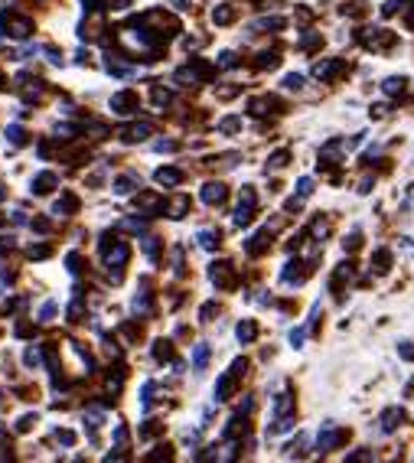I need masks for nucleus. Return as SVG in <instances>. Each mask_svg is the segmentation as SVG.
I'll return each instance as SVG.
<instances>
[{"label": "nucleus", "instance_id": "obj_1", "mask_svg": "<svg viewBox=\"0 0 414 463\" xmlns=\"http://www.w3.org/2000/svg\"><path fill=\"white\" fill-rule=\"evenodd\" d=\"M215 76V69L206 59H189V65H183L179 72H176V82H183V85H196V82H209Z\"/></svg>", "mask_w": 414, "mask_h": 463}, {"label": "nucleus", "instance_id": "obj_2", "mask_svg": "<svg viewBox=\"0 0 414 463\" xmlns=\"http://www.w3.org/2000/svg\"><path fill=\"white\" fill-rule=\"evenodd\" d=\"M127 255H131V248H127L124 241H111V251H105V261H108V271L114 268L111 281H121V268L127 264Z\"/></svg>", "mask_w": 414, "mask_h": 463}, {"label": "nucleus", "instance_id": "obj_3", "mask_svg": "<svg viewBox=\"0 0 414 463\" xmlns=\"http://www.w3.org/2000/svg\"><path fill=\"white\" fill-rule=\"evenodd\" d=\"M254 219V189L245 186L239 193V209H235V226H248Z\"/></svg>", "mask_w": 414, "mask_h": 463}, {"label": "nucleus", "instance_id": "obj_4", "mask_svg": "<svg viewBox=\"0 0 414 463\" xmlns=\"http://www.w3.org/2000/svg\"><path fill=\"white\" fill-rule=\"evenodd\" d=\"M3 23H7V33H10L13 39H26L30 30H33V20H30V17H20V13H7Z\"/></svg>", "mask_w": 414, "mask_h": 463}, {"label": "nucleus", "instance_id": "obj_5", "mask_svg": "<svg viewBox=\"0 0 414 463\" xmlns=\"http://www.w3.org/2000/svg\"><path fill=\"white\" fill-rule=\"evenodd\" d=\"M209 277H213L215 288H232L235 284V268H232V261H215L209 268Z\"/></svg>", "mask_w": 414, "mask_h": 463}, {"label": "nucleus", "instance_id": "obj_6", "mask_svg": "<svg viewBox=\"0 0 414 463\" xmlns=\"http://www.w3.org/2000/svg\"><path fill=\"white\" fill-rule=\"evenodd\" d=\"M138 95L134 91H118V95H111V111L114 114H134L138 111Z\"/></svg>", "mask_w": 414, "mask_h": 463}, {"label": "nucleus", "instance_id": "obj_7", "mask_svg": "<svg viewBox=\"0 0 414 463\" xmlns=\"http://www.w3.org/2000/svg\"><path fill=\"white\" fill-rule=\"evenodd\" d=\"M147 134H151V125L140 121V125H127L124 131H121V140H124V144H140V140H147Z\"/></svg>", "mask_w": 414, "mask_h": 463}, {"label": "nucleus", "instance_id": "obj_8", "mask_svg": "<svg viewBox=\"0 0 414 463\" xmlns=\"http://www.w3.org/2000/svg\"><path fill=\"white\" fill-rule=\"evenodd\" d=\"M56 186H59V176L52 173V170H46V173H39L36 180H33V193H36V196H46V193H52Z\"/></svg>", "mask_w": 414, "mask_h": 463}, {"label": "nucleus", "instance_id": "obj_9", "mask_svg": "<svg viewBox=\"0 0 414 463\" xmlns=\"http://www.w3.org/2000/svg\"><path fill=\"white\" fill-rule=\"evenodd\" d=\"M52 213L56 215H76L78 213V196L76 193H63V196L56 200V206H52Z\"/></svg>", "mask_w": 414, "mask_h": 463}, {"label": "nucleus", "instance_id": "obj_10", "mask_svg": "<svg viewBox=\"0 0 414 463\" xmlns=\"http://www.w3.org/2000/svg\"><path fill=\"white\" fill-rule=\"evenodd\" d=\"M226 196H228L226 183H206V186H202V200L209 202V206H219V202H226Z\"/></svg>", "mask_w": 414, "mask_h": 463}, {"label": "nucleus", "instance_id": "obj_11", "mask_svg": "<svg viewBox=\"0 0 414 463\" xmlns=\"http://www.w3.org/2000/svg\"><path fill=\"white\" fill-rule=\"evenodd\" d=\"M157 183H160V186H179V183H183V170L160 166V170H157Z\"/></svg>", "mask_w": 414, "mask_h": 463}, {"label": "nucleus", "instance_id": "obj_12", "mask_svg": "<svg viewBox=\"0 0 414 463\" xmlns=\"http://www.w3.org/2000/svg\"><path fill=\"white\" fill-rule=\"evenodd\" d=\"M134 202H138L147 215H153V209H164V196H157V193H138Z\"/></svg>", "mask_w": 414, "mask_h": 463}, {"label": "nucleus", "instance_id": "obj_13", "mask_svg": "<svg viewBox=\"0 0 414 463\" xmlns=\"http://www.w3.org/2000/svg\"><path fill=\"white\" fill-rule=\"evenodd\" d=\"M339 440H346V431H336V427H327L323 434H320V451H333Z\"/></svg>", "mask_w": 414, "mask_h": 463}, {"label": "nucleus", "instance_id": "obj_14", "mask_svg": "<svg viewBox=\"0 0 414 463\" xmlns=\"http://www.w3.org/2000/svg\"><path fill=\"white\" fill-rule=\"evenodd\" d=\"M232 20H235V7H232V3H219V7L213 10V23L215 26H228Z\"/></svg>", "mask_w": 414, "mask_h": 463}, {"label": "nucleus", "instance_id": "obj_15", "mask_svg": "<svg viewBox=\"0 0 414 463\" xmlns=\"http://www.w3.org/2000/svg\"><path fill=\"white\" fill-rule=\"evenodd\" d=\"M284 26V17H264V20H254L251 30H258V33H277Z\"/></svg>", "mask_w": 414, "mask_h": 463}, {"label": "nucleus", "instance_id": "obj_16", "mask_svg": "<svg viewBox=\"0 0 414 463\" xmlns=\"http://www.w3.org/2000/svg\"><path fill=\"white\" fill-rule=\"evenodd\" d=\"M342 72V63H336V59H329V63H316L314 65V76L316 78H333Z\"/></svg>", "mask_w": 414, "mask_h": 463}, {"label": "nucleus", "instance_id": "obj_17", "mask_svg": "<svg viewBox=\"0 0 414 463\" xmlns=\"http://www.w3.org/2000/svg\"><path fill=\"white\" fill-rule=\"evenodd\" d=\"M235 336H239L241 343H254V336H258V323H254V320H241V323L235 326Z\"/></svg>", "mask_w": 414, "mask_h": 463}, {"label": "nucleus", "instance_id": "obj_18", "mask_svg": "<svg viewBox=\"0 0 414 463\" xmlns=\"http://www.w3.org/2000/svg\"><path fill=\"white\" fill-rule=\"evenodd\" d=\"M404 421V411L402 408H389V411L382 414V431H395V427Z\"/></svg>", "mask_w": 414, "mask_h": 463}, {"label": "nucleus", "instance_id": "obj_19", "mask_svg": "<svg viewBox=\"0 0 414 463\" xmlns=\"http://www.w3.org/2000/svg\"><path fill=\"white\" fill-rule=\"evenodd\" d=\"M382 91H385L389 98H395V95H402V91H404V78H402V76H391V78H385V82H382Z\"/></svg>", "mask_w": 414, "mask_h": 463}, {"label": "nucleus", "instance_id": "obj_20", "mask_svg": "<svg viewBox=\"0 0 414 463\" xmlns=\"http://www.w3.org/2000/svg\"><path fill=\"white\" fill-rule=\"evenodd\" d=\"M268 241H271V238H268V228H264V232H258V235H254L248 245H245V251H248V255H258V251L268 248Z\"/></svg>", "mask_w": 414, "mask_h": 463}, {"label": "nucleus", "instance_id": "obj_21", "mask_svg": "<svg viewBox=\"0 0 414 463\" xmlns=\"http://www.w3.org/2000/svg\"><path fill=\"white\" fill-rule=\"evenodd\" d=\"M232 378H235V372H226V376L219 378V385H215V401L228 398V391H232Z\"/></svg>", "mask_w": 414, "mask_h": 463}, {"label": "nucleus", "instance_id": "obj_22", "mask_svg": "<svg viewBox=\"0 0 414 463\" xmlns=\"http://www.w3.org/2000/svg\"><path fill=\"white\" fill-rule=\"evenodd\" d=\"M151 101H153V108H160V111H164L166 105H170V101H173V91H166V88H153V95H151Z\"/></svg>", "mask_w": 414, "mask_h": 463}, {"label": "nucleus", "instance_id": "obj_23", "mask_svg": "<svg viewBox=\"0 0 414 463\" xmlns=\"http://www.w3.org/2000/svg\"><path fill=\"white\" fill-rule=\"evenodd\" d=\"M206 363H209V346H206V343H199V346L193 349V365H196V372H202V369H206Z\"/></svg>", "mask_w": 414, "mask_h": 463}, {"label": "nucleus", "instance_id": "obj_24", "mask_svg": "<svg viewBox=\"0 0 414 463\" xmlns=\"http://www.w3.org/2000/svg\"><path fill=\"white\" fill-rule=\"evenodd\" d=\"M153 359H160V363L173 359V346H170V339H157V346H153Z\"/></svg>", "mask_w": 414, "mask_h": 463}, {"label": "nucleus", "instance_id": "obj_25", "mask_svg": "<svg viewBox=\"0 0 414 463\" xmlns=\"http://www.w3.org/2000/svg\"><path fill=\"white\" fill-rule=\"evenodd\" d=\"M134 313H140V316L151 313V290H140L138 297H134Z\"/></svg>", "mask_w": 414, "mask_h": 463}, {"label": "nucleus", "instance_id": "obj_26", "mask_svg": "<svg viewBox=\"0 0 414 463\" xmlns=\"http://www.w3.org/2000/svg\"><path fill=\"white\" fill-rule=\"evenodd\" d=\"M134 183H138V180H134L131 173H127V176H118V180H114V193H118V196H127V193L134 189Z\"/></svg>", "mask_w": 414, "mask_h": 463}, {"label": "nucleus", "instance_id": "obj_27", "mask_svg": "<svg viewBox=\"0 0 414 463\" xmlns=\"http://www.w3.org/2000/svg\"><path fill=\"white\" fill-rule=\"evenodd\" d=\"M7 140H10L13 147H20V144H26V131L20 125H10L7 127Z\"/></svg>", "mask_w": 414, "mask_h": 463}, {"label": "nucleus", "instance_id": "obj_28", "mask_svg": "<svg viewBox=\"0 0 414 463\" xmlns=\"http://www.w3.org/2000/svg\"><path fill=\"white\" fill-rule=\"evenodd\" d=\"M186 209H189V196H176V200L170 202V215H173V219L186 215Z\"/></svg>", "mask_w": 414, "mask_h": 463}, {"label": "nucleus", "instance_id": "obj_29", "mask_svg": "<svg viewBox=\"0 0 414 463\" xmlns=\"http://www.w3.org/2000/svg\"><path fill=\"white\" fill-rule=\"evenodd\" d=\"M241 131V118H222L219 121V134H235Z\"/></svg>", "mask_w": 414, "mask_h": 463}, {"label": "nucleus", "instance_id": "obj_30", "mask_svg": "<svg viewBox=\"0 0 414 463\" xmlns=\"http://www.w3.org/2000/svg\"><path fill=\"white\" fill-rule=\"evenodd\" d=\"M301 46L303 50H320V46H323V36H320V33H303Z\"/></svg>", "mask_w": 414, "mask_h": 463}, {"label": "nucleus", "instance_id": "obj_31", "mask_svg": "<svg viewBox=\"0 0 414 463\" xmlns=\"http://www.w3.org/2000/svg\"><path fill=\"white\" fill-rule=\"evenodd\" d=\"M144 251H147V258H151V261H157V255H160V241H157L153 235H147V238H144Z\"/></svg>", "mask_w": 414, "mask_h": 463}, {"label": "nucleus", "instance_id": "obj_32", "mask_svg": "<svg viewBox=\"0 0 414 463\" xmlns=\"http://www.w3.org/2000/svg\"><path fill=\"white\" fill-rule=\"evenodd\" d=\"M199 245L213 251L215 245H219V232H209V228H206V232H199Z\"/></svg>", "mask_w": 414, "mask_h": 463}, {"label": "nucleus", "instance_id": "obj_33", "mask_svg": "<svg viewBox=\"0 0 414 463\" xmlns=\"http://www.w3.org/2000/svg\"><path fill=\"white\" fill-rule=\"evenodd\" d=\"M23 359H26V365H33V369H39V365H43V352H39L36 346H30V349L23 352Z\"/></svg>", "mask_w": 414, "mask_h": 463}, {"label": "nucleus", "instance_id": "obj_34", "mask_svg": "<svg viewBox=\"0 0 414 463\" xmlns=\"http://www.w3.org/2000/svg\"><path fill=\"white\" fill-rule=\"evenodd\" d=\"M52 248L50 245H30V258H36V261H43V258H50Z\"/></svg>", "mask_w": 414, "mask_h": 463}, {"label": "nucleus", "instance_id": "obj_35", "mask_svg": "<svg viewBox=\"0 0 414 463\" xmlns=\"http://www.w3.org/2000/svg\"><path fill=\"white\" fill-rule=\"evenodd\" d=\"M277 63H281V56H277V52H261V59H258L261 69H274Z\"/></svg>", "mask_w": 414, "mask_h": 463}, {"label": "nucleus", "instance_id": "obj_36", "mask_svg": "<svg viewBox=\"0 0 414 463\" xmlns=\"http://www.w3.org/2000/svg\"><path fill=\"white\" fill-rule=\"evenodd\" d=\"M346 463H372V451H356L346 457Z\"/></svg>", "mask_w": 414, "mask_h": 463}, {"label": "nucleus", "instance_id": "obj_37", "mask_svg": "<svg viewBox=\"0 0 414 463\" xmlns=\"http://www.w3.org/2000/svg\"><path fill=\"white\" fill-rule=\"evenodd\" d=\"M284 88H290V91H301V88H303V78L297 76V72H290V76L284 78Z\"/></svg>", "mask_w": 414, "mask_h": 463}, {"label": "nucleus", "instance_id": "obj_38", "mask_svg": "<svg viewBox=\"0 0 414 463\" xmlns=\"http://www.w3.org/2000/svg\"><path fill=\"white\" fill-rule=\"evenodd\" d=\"M297 193H301V196H310V193H314V180H310V176H303L301 183H297Z\"/></svg>", "mask_w": 414, "mask_h": 463}, {"label": "nucleus", "instance_id": "obj_39", "mask_svg": "<svg viewBox=\"0 0 414 463\" xmlns=\"http://www.w3.org/2000/svg\"><path fill=\"white\" fill-rule=\"evenodd\" d=\"M402 3H404V0H389V3L382 7V17H391V13H398V10H402Z\"/></svg>", "mask_w": 414, "mask_h": 463}, {"label": "nucleus", "instance_id": "obj_40", "mask_svg": "<svg viewBox=\"0 0 414 463\" xmlns=\"http://www.w3.org/2000/svg\"><path fill=\"white\" fill-rule=\"evenodd\" d=\"M375 268L378 271H389V251H378L375 255Z\"/></svg>", "mask_w": 414, "mask_h": 463}, {"label": "nucleus", "instance_id": "obj_41", "mask_svg": "<svg viewBox=\"0 0 414 463\" xmlns=\"http://www.w3.org/2000/svg\"><path fill=\"white\" fill-rule=\"evenodd\" d=\"M287 157H290L287 151H277L274 157H271V166H274V170H277V166H284V163H287Z\"/></svg>", "mask_w": 414, "mask_h": 463}, {"label": "nucleus", "instance_id": "obj_42", "mask_svg": "<svg viewBox=\"0 0 414 463\" xmlns=\"http://www.w3.org/2000/svg\"><path fill=\"white\" fill-rule=\"evenodd\" d=\"M235 63H239V59H235V52H222V59H219V65H222V69H232Z\"/></svg>", "mask_w": 414, "mask_h": 463}, {"label": "nucleus", "instance_id": "obj_43", "mask_svg": "<svg viewBox=\"0 0 414 463\" xmlns=\"http://www.w3.org/2000/svg\"><path fill=\"white\" fill-rule=\"evenodd\" d=\"M52 316H56V303H46V307H43V310H39V320H52Z\"/></svg>", "mask_w": 414, "mask_h": 463}, {"label": "nucleus", "instance_id": "obj_44", "mask_svg": "<svg viewBox=\"0 0 414 463\" xmlns=\"http://www.w3.org/2000/svg\"><path fill=\"white\" fill-rule=\"evenodd\" d=\"M33 421H36V414H23V418H20V424H17V431H30Z\"/></svg>", "mask_w": 414, "mask_h": 463}, {"label": "nucleus", "instance_id": "obj_45", "mask_svg": "<svg viewBox=\"0 0 414 463\" xmlns=\"http://www.w3.org/2000/svg\"><path fill=\"white\" fill-rule=\"evenodd\" d=\"M69 320H72V323H76V320H82V303H72V307H69Z\"/></svg>", "mask_w": 414, "mask_h": 463}, {"label": "nucleus", "instance_id": "obj_46", "mask_svg": "<svg viewBox=\"0 0 414 463\" xmlns=\"http://www.w3.org/2000/svg\"><path fill=\"white\" fill-rule=\"evenodd\" d=\"M69 271H82V258L78 255H69Z\"/></svg>", "mask_w": 414, "mask_h": 463}, {"label": "nucleus", "instance_id": "obj_47", "mask_svg": "<svg viewBox=\"0 0 414 463\" xmlns=\"http://www.w3.org/2000/svg\"><path fill=\"white\" fill-rule=\"evenodd\" d=\"M157 151H176V140H157Z\"/></svg>", "mask_w": 414, "mask_h": 463}, {"label": "nucleus", "instance_id": "obj_48", "mask_svg": "<svg viewBox=\"0 0 414 463\" xmlns=\"http://www.w3.org/2000/svg\"><path fill=\"white\" fill-rule=\"evenodd\" d=\"M301 339H303V330H294V333H290V343H294V346H303Z\"/></svg>", "mask_w": 414, "mask_h": 463}, {"label": "nucleus", "instance_id": "obj_49", "mask_svg": "<svg viewBox=\"0 0 414 463\" xmlns=\"http://www.w3.org/2000/svg\"><path fill=\"white\" fill-rule=\"evenodd\" d=\"M10 248H13L10 238H0V255H3V251H10Z\"/></svg>", "mask_w": 414, "mask_h": 463}, {"label": "nucleus", "instance_id": "obj_50", "mask_svg": "<svg viewBox=\"0 0 414 463\" xmlns=\"http://www.w3.org/2000/svg\"><path fill=\"white\" fill-rule=\"evenodd\" d=\"M402 356H404V359H414V346H408V343H404V346H402Z\"/></svg>", "mask_w": 414, "mask_h": 463}, {"label": "nucleus", "instance_id": "obj_51", "mask_svg": "<svg viewBox=\"0 0 414 463\" xmlns=\"http://www.w3.org/2000/svg\"><path fill=\"white\" fill-rule=\"evenodd\" d=\"M176 10H189V0H173Z\"/></svg>", "mask_w": 414, "mask_h": 463}, {"label": "nucleus", "instance_id": "obj_52", "mask_svg": "<svg viewBox=\"0 0 414 463\" xmlns=\"http://www.w3.org/2000/svg\"><path fill=\"white\" fill-rule=\"evenodd\" d=\"M108 463H127V457H114V460H108Z\"/></svg>", "mask_w": 414, "mask_h": 463}, {"label": "nucleus", "instance_id": "obj_53", "mask_svg": "<svg viewBox=\"0 0 414 463\" xmlns=\"http://www.w3.org/2000/svg\"><path fill=\"white\" fill-rule=\"evenodd\" d=\"M3 85H7V78H3V76H0V88H3Z\"/></svg>", "mask_w": 414, "mask_h": 463}, {"label": "nucleus", "instance_id": "obj_54", "mask_svg": "<svg viewBox=\"0 0 414 463\" xmlns=\"http://www.w3.org/2000/svg\"><path fill=\"white\" fill-rule=\"evenodd\" d=\"M0 226H3V215H0Z\"/></svg>", "mask_w": 414, "mask_h": 463}]
</instances>
